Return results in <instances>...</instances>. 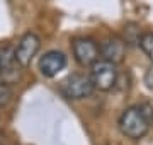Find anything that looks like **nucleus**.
<instances>
[{
  "label": "nucleus",
  "mask_w": 153,
  "mask_h": 145,
  "mask_svg": "<svg viewBox=\"0 0 153 145\" xmlns=\"http://www.w3.org/2000/svg\"><path fill=\"white\" fill-rule=\"evenodd\" d=\"M153 109L148 104L143 106H131L124 109L119 116V130L121 133L133 140H140L148 133L153 120Z\"/></svg>",
  "instance_id": "1"
},
{
  "label": "nucleus",
  "mask_w": 153,
  "mask_h": 145,
  "mask_svg": "<svg viewBox=\"0 0 153 145\" xmlns=\"http://www.w3.org/2000/svg\"><path fill=\"white\" fill-rule=\"evenodd\" d=\"M95 90L92 78L85 73H71L60 84V92L70 101H80L92 96Z\"/></svg>",
  "instance_id": "2"
},
{
  "label": "nucleus",
  "mask_w": 153,
  "mask_h": 145,
  "mask_svg": "<svg viewBox=\"0 0 153 145\" xmlns=\"http://www.w3.org/2000/svg\"><path fill=\"white\" fill-rule=\"evenodd\" d=\"M95 89L99 90H111L117 82V70H116V63L107 60H97L92 65V73H90Z\"/></svg>",
  "instance_id": "3"
},
{
  "label": "nucleus",
  "mask_w": 153,
  "mask_h": 145,
  "mask_svg": "<svg viewBox=\"0 0 153 145\" xmlns=\"http://www.w3.org/2000/svg\"><path fill=\"white\" fill-rule=\"evenodd\" d=\"M71 50H73V56H75L76 63L82 67H92L100 55V50L95 45V41L88 38H76L71 43Z\"/></svg>",
  "instance_id": "4"
},
{
  "label": "nucleus",
  "mask_w": 153,
  "mask_h": 145,
  "mask_svg": "<svg viewBox=\"0 0 153 145\" xmlns=\"http://www.w3.org/2000/svg\"><path fill=\"white\" fill-rule=\"evenodd\" d=\"M39 48H41V39L34 33H26L19 39V43L16 46V56L21 67H29L31 61L36 55H38Z\"/></svg>",
  "instance_id": "5"
},
{
  "label": "nucleus",
  "mask_w": 153,
  "mask_h": 145,
  "mask_svg": "<svg viewBox=\"0 0 153 145\" xmlns=\"http://www.w3.org/2000/svg\"><path fill=\"white\" fill-rule=\"evenodd\" d=\"M66 67V56L61 51H48L39 60V72L46 78H53Z\"/></svg>",
  "instance_id": "6"
},
{
  "label": "nucleus",
  "mask_w": 153,
  "mask_h": 145,
  "mask_svg": "<svg viewBox=\"0 0 153 145\" xmlns=\"http://www.w3.org/2000/svg\"><path fill=\"white\" fill-rule=\"evenodd\" d=\"M100 56L107 61H112V63H121L124 60V53H126V43L124 39L117 38V36H111L105 41H102L100 45Z\"/></svg>",
  "instance_id": "7"
},
{
  "label": "nucleus",
  "mask_w": 153,
  "mask_h": 145,
  "mask_svg": "<svg viewBox=\"0 0 153 145\" xmlns=\"http://www.w3.org/2000/svg\"><path fill=\"white\" fill-rule=\"evenodd\" d=\"M17 67L19 61L16 56V48L10 45H5L0 48V75L5 80H14L17 77Z\"/></svg>",
  "instance_id": "8"
},
{
  "label": "nucleus",
  "mask_w": 153,
  "mask_h": 145,
  "mask_svg": "<svg viewBox=\"0 0 153 145\" xmlns=\"http://www.w3.org/2000/svg\"><path fill=\"white\" fill-rule=\"evenodd\" d=\"M140 48L143 50V53L148 56V60L153 63V33H145L140 38Z\"/></svg>",
  "instance_id": "9"
},
{
  "label": "nucleus",
  "mask_w": 153,
  "mask_h": 145,
  "mask_svg": "<svg viewBox=\"0 0 153 145\" xmlns=\"http://www.w3.org/2000/svg\"><path fill=\"white\" fill-rule=\"evenodd\" d=\"M140 38H141V34H140V29H138L136 24H128L124 28V43H140Z\"/></svg>",
  "instance_id": "10"
},
{
  "label": "nucleus",
  "mask_w": 153,
  "mask_h": 145,
  "mask_svg": "<svg viewBox=\"0 0 153 145\" xmlns=\"http://www.w3.org/2000/svg\"><path fill=\"white\" fill-rule=\"evenodd\" d=\"M12 99V89L5 82L0 84V108H5Z\"/></svg>",
  "instance_id": "11"
},
{
  "label": "nucleus",
  "mask_w": 153,
  "mask_h": 145,
  "mask_svg": "<svg viewBox=\"0 0 153 145\" xmlns=\"http://www.w3.org/2000/svg\"><path fill=\"white\" fill-rule=\"evenodd\" d=\"M145 82H146V87L153 90V68H150L145 75Z\"/></svg>",
  "instance_id": "12"
}]
</instances>
